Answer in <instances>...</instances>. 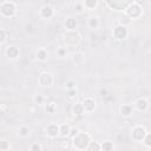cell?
Segmentation results:
<instances>
[{
    "label": "cell",
    "instance_id": "cell-11",
    "mask_svg": "<svg viewBox=\"0 0 151 151\" xmlns=\"http://www.w3.org/2000/svg\"><path fill=\"white\" fill-rule=\"evenodd\" d=\"M46 134L50 138H57L59 136V125L55 123H51L46 126Z\"/></svg>",
    "mask_w": 151,
    "mask_h": 151
},
{
    "label": "cell",
    "instance_id": "cell-26",
    "mask_svg": "<svg viewBox=\"0 0 151 151\" xmlns=\"http://www.w3.org/2000/svg\"><path fill=\"white\" fill-rule=\"evenodd\" d=\"M33 101L37 105H42L44 104V97H42V94H35L33 97Z\"/></svg>",
    "mask_w": 151,
    "mask_h": 151
},
{
    "label": "cell",
    "instance_id": "cell-2",
    "mask_svg": "<svg viewBox=\"0 0 151 151\" xmlns=\"http://www.w3.org/2000/svg\"><path fill=\"white\" fill-rule=\"evenodd\" d=\"M17 13V5L12 1H4L0 4V14L5 18H13Z\"/></svg>",
    "mask_w": 151,
    "mask_h": 151
},
{
    "label": "cell",
    "instance_id": "cell-5",
    "mask_svg": "<svg viewBox=\"0 0 151 151\" xmlns=\"http://www.w3.org/2000/svg\"><path fill=\"white\" fill-rule=\"evenodd\" d=\"M129 35V29L126 26H123V25H117L114 28H113V37L118 40H124L126 39Z\"/></svg>",
    "mask_w": 151,
    "mask_h": 151
},
{
    "label": "cell",
    "instance_id": "cell-27",
    "mask_svg": "<svg viewBox=\"0 0 151 151\" xmlns=\"http://www.w3.org/2000/svg\"><path fill=\"white\" fill-rule=\"evenodd\" d=\"M67 98L68 99H73V98H76V96H77V90H76V87L74 88H70V90H67Z\"/></svg>",
    "mask_w": 151,
    "mask_h": 151
},
{
    "label": "cell",
    "instance_id": "cell-35",
    "mask_svg": "<svg viewBox=\"0 0 151 151\" xmlns=\"http://www.w3.org/2000/svg\"><path fill=\"white\" fill-rule=\"evenodd\" d=\"M58 54H59V57H64L66 54V50L65 48H59L58 50Z\"/></svg>",
    "mask_w": 151,
    "mask_h": 151
},
{
    "label": "cell",
    "instance_id": "cell-8",
    "mask_svg": "<svg viewBox=\"0 0 151 151\" xmlns=\"http://www.w3.org/2000/svg\"><path fill=\"white\" fill-rule=\"evenodd\" d=\"M39 15L41 19H45V20H48L51 19L53 15H54V9L50 6V5H44L40 11H39Z\"/></svg>",
    "mask_w": 151,
    "mask_h": 151
},
{
    "label": "cell",
    "instance_id": "cell-14",
    "mask_svg": "<svg viewBox=\"0 0 151 151\" xmlns=\"http://www.w3.org/2000/svg\"><path fill=\"white\" fill-rule=\"evenodd\" d=\"M70 131H71V127L68 124H61L59 125V136L63 137V138H66L67 136H70Z\"/></svg>",
    "mask_w": 151,
    "mask_h": 151
},
{
    "label": "cell",
    "instance_id": "cell-19",
    "mask_svg": "<svg viewBox=\"0 0 151 151\" xmlns=\"http://www.w3.org/2000/svg\"><path fill=\"white\" fill-rule=\"evenodd\" d=\"M72 112L76 114V116H81L85 113L84 111V107L81 105V103H76L73 106H72Z\"/></svg>",
    "mask_w": 151,
    "mask_h": 151
},
{
    "label": "cell",
    "instance_id": "cell-3",
    "mask_svg": "<svg viewBox=\"0 0 151 151\" xmlns=\"http://www.w3.org/2000/svg\"><path fill=\"white\" fill-rule=\"evenodd\" d=\"M125 14H126L131 20L138 19V18H140L142 14H143V8H142V6H140L139 4L132 2V4H130V5L126 7Z\"/></svg>",
    "mask_w": 151,
    "mask_h": 151
},
{
    "label": "cell",
    "instance_id": "cell-20",
    "mask_svg": "<svg viewBox=\"0 0 151 151\" xmlns=\"http://www.w3.org/2000/svg\"><path fill=\"white\" fill-rule=\"evenodd\" d=\"M100 150H104V151H112V150H114V145H113L112 142L105 140V142H103V143L100 144Z\"/></svg>",
    "mask_w": 151,
    "mask_h": 151
},
{
    "label": "cell",
    "instance_id": "cell-17",
    "mask_svg": "<svg viewBox=\"0 0 151 151\" xmlns=\"http://www.w3.org/2000/svg\"><path fill=\"white\" fill-rule=\"evenodd\" d=\"M65 27L67 31H74L77 28V20L73 18H68L65 21Z\"/></svg>",
    "mask_w": 151,
    "mask_h": 151
},
{
    "label": "cell",
    "instance_id": "cell-16",
    "mask_svg": "<svg viewBox=\"0 0 151 151\" xmlns=\"http://www.w3.org/2000/svg\"><path fill=\"white\" fill-rule=\"evenodd\" d=\"M45 111L50 114H53L55 111H57V103L53 101V100H50L45 104Z\"/></svg>",
    "mask_w": 151,
    "mask_h": 151
},
{
    "label": "cell",
    "instance_id": "cell-37",
    "mask_svg": "<svg viewBox=\"0 0 151 151\" xmlns=\"http://www.w3.org/2000/svg\"><path fill=\"white\" fill-rule=\"evenodd\" d=\"M77 132H78V129H73V130H71V131H70V136H71V137H73Z\"/></svg>",
    "mask_w": 151,
    "mask_h": 151
},
{
    "label": "cell",
    "instance_id": "cell-9",
    "mask_svg": "<svg viewBox=\"0 0 151 151\" xmlns=\"http://www.w3.org/2000/svg\"><path fill=\"white\" fill-rule=\"evenodd\" d=\"M81 105H83V107H84V111L87 112V113L93 112V111L96 110V107H97V103H96V100H94L93 98H90V97L85 98V99L83 100Z\"/></svg>",
    "mask_w": 151,
    "mask_h": 151
},
{
    "label": "cell",
    "instance_id": "cell-10",
    "mask_svg": "<svg viewBox=\"0 0 151 151\" xmlns=\"http://www.w3.org/2000/svg\"><path fill=\"white\" fill-rule=\"evenodd\" d=\"M38 81H39V84H40L41 86H51V85L53 84V77H52L51 73L44 72V73H41V74L39 76Z\"/></svg>",
    "mask_w": 151,
    "mask_h": 151
},
{
    "label": "cell",
    "instance_id": "cell-32",
    "mask_svg": "<svg viewBox=\"0 0 151 151\" xmlns=\"http://www.w3.org/2000/svg\"><path fill=\"white\" fill-rule=\"evenodd\" d=\"M65 87H66V90L74 88V87H76V83H74L73 80H67V81L65 83Z\"/></svg>",
    "mask_w": 151,
    "mask_h": 151
},
{
    "label": "cell",
    "instance_id": "cell-21",
    "mask_svg": "<svg viewBox=\"0 0 151 151\" xmlns=\"http://www.w3.org/2000/svg\"><path fill=\"white\" fill-rule=\"evenodd\" d=\"M83 5L86 9H94L98 6V0H85Z\"/></svg>",
    "mask_w": 151,
    "mask_h": 151
},
{
    "label": "cell",
    "instance_id": "cell-38",
    "mask_svg": "<svg viewBox=\"0 0 151 151\" xmlns=\"http://www.w3.org/2000/svg\"><path fill=\"white\" fill-rule=\"evenodd\" d=\"M143 1H145V0H136L137 4H140V2H143Z\"/></svg>",
    "mask_w": 151,
    "mask_h": 151
},
{
    "label": "cell",
    "instance_id": "cell-30",
    "mask_svg": "<svg viewBox=\"0 0 151 151\" xmlns=\"http://www.w3.org/2000/svg\"><path fill=\"white\" fill-rule=\"evenodd\" d=\"M6 39H7V32H6L5 29L0 28V45H1L2 42H5Z\"/></svg>",
    "mask_w": 151,
    "mask_h": 151
},
{
    "label": "cell",
    "instance_id": "cell-29",
    "mask_svg": "<svg viewBox=\"0 0 151 151\" xmlns=\"http://www.w3.org/2000/svg\"><path fill=\"white\" fill-rule=\"evenodd\" d=\"M9 143L5 139H0V150H8L9 149Z\"/></svg>",
    "mask_w": 151,
    "mask_h": 151
},
{
    "label": "cell",
    "instance_id": "cell-24",
    "mask_svg": "<svg viewBox=\"0 0 151 151\" xmlns=\"http://www.w3.org/2000/svg\"><path fill=\"white\" fill-rule=\"evenodd\" d=\"M142 142H144L145 146H146L147 149H150V147H151V134H150L149 132H146V134H145V137L143 138Z\"/></svg>",
    "mask_w": 151,
    "mask_h": 151
},
{
    "label": "cell",
    "instance_id": "cell-18",
    "mask_svg": "<svg viewBox=\"0 0 151 151\" xmlns=\"http://www.w3.org/2000/svg\"><path fill=\"white\" fill-rule=\"evenodd\" d=\"M35 55H37V59L39 61H45L47 59V57H48V52L45 48H39L37 51V54Z\"/></svg>",
    "mask_w": 151,
    "mask_h": 151
},
{
    "label": "cell",
    "instance_id": "cell-25",
    "mask_svg": "<svg viewBox=\"0 0 151 151\" xmlns=\"http://www.w3.org/2000/svg\"><path fill=\"white\" fill-rule=\"evenodd\" d=\"M87 150H90V151H93V150L99 151L100 150V144H98L96 142H90V144L87 146Z\"/></svg>",
    "mask_w": 151,
    "mask_h": 151
},
{
    "label": "cell",
    "instance_id": "cell-15",
    "mask_svg": "<svg viewBox=\"0 0 151 151\" xmlns=\"http://www.w3.org/2000/svg\"><path fill=\"white\" fill-rule=\"evenodd\" d=\"M87 26H88V28H91V29L98 28V27H99V19H98L97 17H94V15L90 17L88 20H87Z\"/></svg>",
    "mask_w": 151,
    "mask_h": 151
},
{
    "label": "cell",
    "instance_id": "cell-1",
    "mask_svg": "<svg viewBox=\"0 0 151 151\" xmlns=\"http://www.w3.org/2000/svg\"><path fill=\"white\" fill-rule=\"evenodd\" d=\"M91 142V137L86 132H77L72 137V144L77 150H85L87 149L88 144Z\"/></svg>",
    "mask_w": 151,
    "mask_h": 151
},
{
    "label": "cell",
    "instance_id": "cell-36",
    "mask_svg": "<svg viewBox=\"0 0 151 151\" xmlns=\"http://www.w3.org/2000/svg\"><path fill=\"white\" fill-rule=\"evenodd\" d=\"M6 110H7V106H6V104H0V111L5 112Z\"/></svg>",
    "mask_w": 151,
    "mask_h": 151
},
{
    "label": "cell",
    "instance_id": "cell-7",
    "mask_svg": "<svg viewBox=\"0 0 151 151\" xmlns=\"http://www.w3.org/2000/svg\"><path fill=\"white\" fill-rule=\"evenodd\" d=\"M133 107L138 111V112H145L149 109V100L146 98H138L134 100L133 103Z\"/></svg>",
    "mask_w": 151,
    "mask_h": 151
},
{
    "label": "cell",
    "instance_id": "cell-33",
    "mask_svg": "<svg viewBox=\"0 0 151 151\" xmlns=\"http://www.w3.org/2000/svg\"><path fill=\"white\" fill-rule=\"evenodd\" d=\"M78 59H80V60L84 59L83 53H76V54L73 55V61H74V63H78Z\"/></svg>",
    "mask_w": 151,
    "mask_h": 151
},
{
    "label": "cell",
    "instance_id": "cell-34",
    "mask_svg": "<svg viewBox=\"0 0 151 151\" xmlns=\"http://www.w3.org/2000/svg\"><path fill=\"white\" fill-rule=\"evenodd\" d=\"M74 9L80 13V12L84 9V5H83V4H76V5H74Z\"/></svg>",
    "mask_w": 151,
    "mask_h": 151
},
{
    "label": "cell",
    "instance_id": "cell-28",
    "mask_svg": "<svg viewBox=\"0 0 151 151\" xmlns=\"http://www.w3.org/2000/svg\"><path fill=\"white\" fill-rule=\"evenodd\" d=\"M59 147L60 149H70V142L67 139H61L59 142Z\"/></svg>",
    "mask_w": 151,
    "mask_h": 151
},
{
    "label": "cell",
    "instance_id": "cell-31",
    "mask_svg": "<svg viewBox=\"0 0 151 151\" xmlns=\"http://www.w3.org/2000/svg\"><path fill=\"white\" fill-rule=\"evenodd\" d=\"M29 150H31V151H41V150H42V146H41L40 144H38V143H33V144L29 146Z\"/></svg>",
    "mask_w": 151,
    "mask_h": 151
},
{
    "label": "cell",
    "instance_id": "cell-12",
    "mask_svg": "<svg viewBox=\"0 0 151 151\" xmlns=\"http://www.w3.org/2000/svg\"><path fill=\"white\" fill-rule=\"evenodd\" d=\"M6 55L9 59H17L19 57V48L17 46H8L6 48Z\"/></svg>",
    "mask_w": 151,
    "mask_h": 151
},
{
    "label": "cell",
    "instance_id": "cell-4",
    "mask_svg": "<svg viewBox=\"0 0 151 151\" xmlns=\"http://www.w3.org/2000/svg\"><path fill=\"white\" fill-rule=\"evenodd\" d=\"M80 40V37H79V33L74 29V31H67L65 34H64V41L67 44V45H77Z\"/></svg>",
    "mask_w": 151,
    "mask_h": 151
},
{
    "label": "cell",
    "instance_id": "cell-23",
    "mask_svg": "<svg viewBox=\"0 0 151 151\" xmlns=\"http://www.w3.org/2000/svg\"><path fill=\"white\" fill-rule=\"evenodd\" d=\"M131 22H132V20H131L126 14H124V15L119 19V25H123V26H126V27H127Z\"/></svg>",
    "mask_w": 151,
    "mask_h": 151
},
{
    "label": "cell",
    "instance_id": "cell-13",
    "mask_svg": "<svg viewBox=\"0 0 151 151\" xmlns=\"http://www.w3.org/2000/svg\"><path fill=\"white\" fill-rule=\"evenodd\" d=\"M132 112H133V106H132V105H130V104H124V105L120 106V114H122L123 117H129V116L132 114Z\"/></svg>",
    "mask_w": 151,
    "mask_h": 151
},
{
    "label": "cell",
    "instance_id": "cell-22",
    "mask_svg": "<svg viewBox=\"0 0 151 151\" xmlns=\"http://www.w3.org/2000/svg\"><path fill=\"white\" fill-rule=\"evenodd\" d=\"M18 133H19V136H20V137L26 138V137H28V134H29V129H28L27 126L22 125V126H20V127H19Z\"/></svg>",
    "mask_w": 151,
    "mask_h": 151
},
{
    "label": "cell",
    "instance_id": "cell-6",
    "mask_svg": "<svg viewBox=\"0 0 151 151\" xmlns=\"http://www.w3.org/2000/svg\"><path fill=\"white\" fill-rule=\"evenodd\" d=\"M146 132H147V131L145 130L144 126H142V125H136V126L132 129V138H133L136 142H142L143 138L145 137Z\"/></svg>",
    "mask_w": 151,
    "mask_h": 151
}]
</instances>
